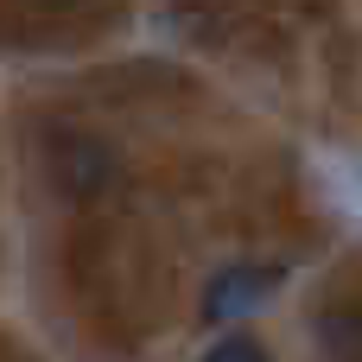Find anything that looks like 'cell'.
<instances>
[{
    "label": "cell",
    "mask_w": 362,
    "mask_h": 362,
    "mask_svg": "<svg viewBox=\"0 0 362 362\" xmlns=\"http://www.w3.org/2000/svg\"><path fill=\"white\" fill-rule=\"evenodd\" d=\"M274 293H280V267H261V261L223 267V274L204 286V318H210V325H242V318L261 312Z\"/></svg>",
    "instance_id": "obj_1"
},
{
    "label": "cell",
    "mask_w": 362,
    "mask_h": 362,
    "mask_svg": "<svg viewBox=\"0 0 362 362\" xmlns=\"http://www.w3.org/2000/svg\"><path fill=\"white\" fill-rule=\"evenodd\" d=\"M204 362H274L255 337H223V344H210L204 350Z\"/></svg>",
    "instance_id": "obj_2"
},
{
    "label": "cell",
    "mask_w": 362,
    "mask_h": 362,
    "mask_svg": "<svg viewBox=\"0 0 362 362\" xmlns=\"http://www.w3.org/2000/svg\"><path fill=\"white\" fill-rule=\"evenodd\" d=\"M51 6H64V0H51Z\"/></svg>",
    "instance_id": "obj_3"
}]
</instances>
